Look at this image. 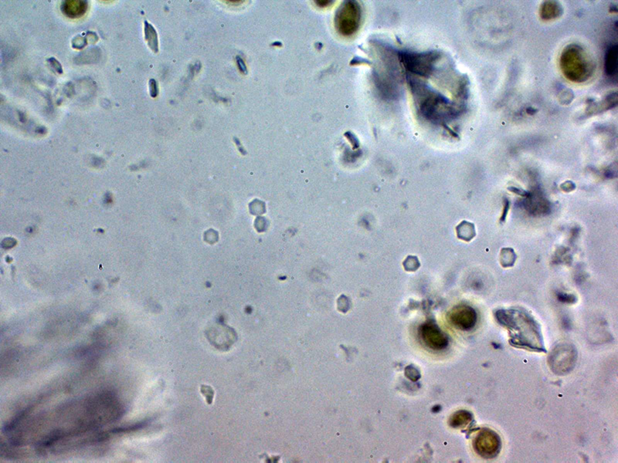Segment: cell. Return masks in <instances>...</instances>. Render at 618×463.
<instances>
[{
    "instance_id": "6da1fadb",
    "label": "cell",
    "mask_w": 618,
    "mask_h": 463,
    "mask_svg": "<svg viewBox=\"0 0 618 463\" xmlns=\"http://www.w3.org/2000/svg\"><path fill=\"white\" fill-rule=\"evenodd\" d=\"M498 321L510 333L512 344L530 351H545L538 324L527 313L520 311H500Z\"/></svg>"
},
{
    "instance_id": "7a4b0ae2",
    "label": "cell",
    "mask_w": 618,
    "mask_h": 463,
    "mask_svg": "<svg viewBox=\"0 0 618 463\" xmlns=\"http://www.w3.org/2000/svg\"><path fill=\"white\" fill-rule=\"evenodd\" d=\"M361 8L355 1L345 2L337 11L334 25L337 32L344 36H351L360 28L361 22Z\"/></svg>"
},
{
    "instance_id": "3957f363",
    "label": "cell",
    "mask_w": 618,
    "mask_h": 463,
    "mask_svg": "<svg viewBox=\"0 0 618 463\" xmlns=\"http://www.w3.org/2000/svg\"><path fill=\"white\" fill-rule=\"evenodd\" d=\"M576 349L569 344H560L556 347L548 358L550 366L558 375H564L570 372L576 364Z\"/></svg>"
},
{
    "instance_id": "277c9868",
    "label": "cell",
    "mask_w": 618,
    "mask_h": 463,
    "mask_svg": "<svg viewBox=\"0 0 618 463\" xmlns=\"http://www.w3.org/2000/svg\"><path fill=\"white\" fill-rule=\"evenodd\" d=\"M473 447L476 453L483 458H493L501 450V439L493 430L483 429L474 437Z\"/></svg>"
},
{
    "instance_id": "5b68a950",
    "label": "cell",
    "mask_w": 618,
    "mask_h": 463,
    "mask_svg": "<svg viewBox=\"0 0 618 463\" xmlns=\"http://www.w3.org/2000/svg\"><path fill=\"white\" fill-rule=\"evenodd\" d=\"M435 59V54L430 53H404L402 54V63L405 67L420 76H426L430 73Z\"/></svg>"
},
{
    "instance_id": "8992f818",
    "label": "cell",
    "mask_w": 618,
    "mask_h": 463,
    "mask_svg": "<svg viewBox=\"0 0 618 463\" xmlns=\"http://www.w3.org/2000/svg\"><path fill=\"white\" fill-rule=\"evenodd\" d=\"M420 336L426 346L434 351L444 349L448 345L447 335L432 323H426L420 327Z\"/></svg>"
},
{
    "instance_id": "52a82bcc",
    "label": "cell",
    "mask_w": 618,
    "mask_h": 463,
    "mask_svg": "<svg viewBox=\"0 0 618 463\" xmlns=\"http://www.w3.org/2000/svg\"><path fill=\"white\" fill-rule=\"evenodd\" d=\"M449 321L458 329L469 331L476 326L477 314L474 309L469 306H457L449 313Z\"/></svg>"
},
{
    "instance_id": "ba28073f",
    "label": "cell",
    "mask_w": 618,
    "mask_h": 463,
    "mask_svg": "<svg viewBox=\"0 0 618 463\" xmlns=\"http://www.w3.org/2000/svg\"><path fill=\"white\" fill-rule=\"evenodd\" d=\"M88 2L84 0H66L62 2V11L70 18H78L88 10Z\"/></svg>"
},
{
    "instance_id": "9c48e42d",
    "label": "cell",
    "mask_w": 618,
    "mask_h": 463,
    "mask_svg": "<svg viewBox=\"0 0 618 463\" xmlns=\"http://www.w3.org/2000/svg\"><path fill=\"white\" fill-rule=\"evenodd\" d=\"M472 421V416L469 412L466 410H460L454 413L449 420V423L452 427L456 429H462L468 426Z\"/></svg>"
},
{
    "instance_id": "30bf717a",
    "label": "cell",
    "mask_w": 618,
    "mask_h": 463,
    "mask_svg": "<svg viewBox=\"0 0 618 463\" xmlns=\"http://www.w3.org/2000/svg\"><path fill=\"white\" fill-rule=\"evenodd\" d=\"M144 39L146 40L150 49L154 53H158V42L156 30L147 21H144Z\"/></svg>"
},
{
    "instance_id": "8fae6325",
    "label": "cell",
    "mask_w": 618,
    "mask_h": 463,
    "mask_svg": "<svg viewBox=\"0 0 618 463\" xmlns=\"http://www.w3.org/2000/svg\"><path fill=\"white\" fill-rule=\"evenodd\" d=\"M458 236L460 239L469 241L476 236L474 225L467 222H463L457 227Z\"/></svg>"
},
{
    "instance_id": "7c38bea8",
    "label": "cell",
    "mask_w": 618,
    "mask_h": 463,
    "mask_svg": "<svg viewBox=\"0 0 618 463\" xmlns=\"http://www.w3.org/2000/svg\"><path fill=\"white\" fill-rule=\"evenodd\" d=\"M618 67V47L613 46L608 51L606 59V70L609 75H614Z\"/></svg>"
},
{
    "instance_id": "4fadbf2b",
    "label": "cell",
    "mask_w": 618,
    "mask_h": 463,
    "mask_svg": "<svg viewBox=\"0 0 618 463\" xmlns=\"http://www.w3.org/2000/svg\"><path fill=\"white\" fill-rule=\"evenodd\" d=\"M405 373H406L408 379H410L411 381H414V382L418 381L420 379L419 372L414 367H408L406 368V370H405Z\"/></svg>"
},
{
    "instance_id": "5bb4252c",
    "label": "cell",
    "mask_w": 618,
    "mask_h": 463,
    "mask_svg": "<svg viewBox=\"0 0 618 463\" xmlns=\"http://www.w3.org/2000/svg\"><path fill=\"white\" fill-rule=\"evenodd\" d=\"M148 84H150V95L152 97H156L158 92L156 80L151 79Z\"/></svg>"
},
{
    "instance_id": "9a60e30c",
    "label": "cell",
    "mask_w": 618,
    "mask_h": 463,
    "mask_svg": "<svg viewBox=\"0 0 618 463\" xmlns=\"http://www.w3.org/2000/svg\"><path fill=\"white\" fill-rule=\"evenodd\" d=\"M48 63L50 64V66H52V68H54V70H56V72H58V73H63V69H62V65H60V63L59 62L55 59V58H49V59H48Z\"/></svg>"
},
{
    "instance_id": "2e32d148",
    "label": "cell",
    "mask_w": 618,
    "mask_h": 463,
    "mask_svg": "<svg viewBox=\"0 0 618 463\" xmlns=\"http://www.w3.org/2000/svg\"><path fill=\"white\" fill-rule=\"evenodd\" d=\"M236 58H238V59H236V62H238V67H239L240 70L242 73L246 74V73H248V70H246V65H245L243 59H242V58L239 57V56H238Z\"/></svg>"
},
{
    "instance_id": "e0dca14e",
    "label": "cell",
    "mask_w": 618,
    "mask_h": 463,
    "mask_svg": "<svg viewBox=\"0 0 618 463\" xmlns=\"http://www.w3.org/2000/svg\"><path fill=\"white\" fill-rule=\"evenodd\" d=\"M314 2H316L318 6L324 8V7H328L330 5H332L334 2L333 1H324H324H316Z\"/></svg>"
},
{
    "instance_id": "ac0fdd59",
    "label": "cell",
    "mask_w": 618,
    "mask_h": 463,
    "mask_svg": "<svg viewBox=\"0 0 618 463\" xmlns=\"http://www.w3.org/2000/svg\"><path fill=\"white\" fill-rule=\"evenodd\" d=\"M226 2H229L228 4H230V5H238V4H242L244 1H226Z\"/></svg>"
}]
</instances>
